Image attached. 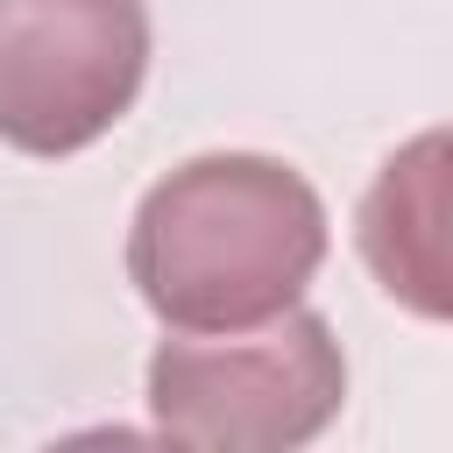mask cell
<instances>
[{"label":"cell","mask_w":453,"mask_h":453,"mask_svg":"<svg viewBox=\"0 0 453 453\" xmlns=\"http://www.w3.org/2000/svg\"><path fill=\"white\" fill-rule=\"evenodd\" d=\"M354 241L368 276L382 283L389 304L411 319H446L453 311V255H446V127L411 134L368 184L354 212Z\"/></svg>","instance_id":"4"},{"label":"cell","mask_w":453,"mask_h":453,"mask_svg":"<svg viewBox=\"0 0 453 453\" xmlns=\"http://www.w3.org/2000/svg\"><path fill=\"white\" fill-rule=\"evenodd\" d=\"M333 248L326 198L283 156L205 149L127 219V283L163 333H234L304 304Z\"/></svg>","instance_id":"1"},{"label":"cell","mask_w":453,"mask_h":453,"mask_svg":"<svg viewBox=\"0 0 453 453\" xmlns=\"http://www.w3.org/2000/svg\"><path fill=\"white\" fill-rule=\"evenodd\" d=\"M142 403L156 439L170 446L283 453L340 418L347 354L333 326L304 304L234 333H170L142 368Z\"/></svg>","instance_id":"2"},{"label":"cell","mask_w":453,"mask_h":453,"mask_svg":"<svg viewBox=\"0 0 453 453\" xmlns=\"http://www.w3.org/2000/svg\"><path fill=\"white\" fill-rule=\"evenodd\" d=\"M149 0H0V142L64 163L149 85Z\"/></svg>","instance_id":"3"}]
</instances>
